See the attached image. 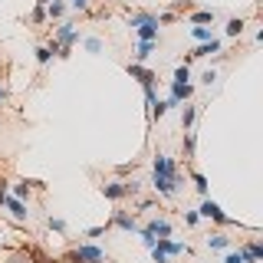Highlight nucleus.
Returning <instances> with one entry per match:
<instances>
[{
    "label": "nucleus",
    "mask_w": 263,
    "mask_h": 263,
    "mask_svg": "<svg viewBox=\"0 0 263 263\" xmlns=\"http://www.w3.org/2000/svg\"><path fill=\"white\" fill-rule=\"evenodd\" d=\"M178 184H181V178H178L175 161L168 158V155H158V158H155V191L171 198V194L178 191Z\"/></svg>",
    "instance_id": "nucleus-1"
},
{
    "label": "nucleus",
    "mask_w": 263,
    "mask_h": 263,
    "mask_svg": "<svg viewBox=\"0 0 263 263\" xmlns=\"http://www.w3.org/2000/svg\"><path fill=\"white\" fill-rule=\"evenodd\" d=\"M102 194L109 201L132 198V194H138V181H112V184H102Z\"/></svg>",
    "instance_id": "nucleus-2"
},
{
    "label": "nucleus",
    "mask_w": 263,
    "mask_h": 263,
    "mask_svg": "<svg viewBox=\"0 0 263 263\" xmlns=\"http://www.w3.org/2000/svg\"><path fill=\"white\" fill-rule=\"evenodd\" d=\"M66 260H69V263H102L105 254H102L99 247H92V244H79V247L72 250Z\"/></svg>",
    "instance_id": "nucleus-3"
},
{
    "label": "nucleus",
    "mask_w": 263,
    "mask_h": 263,
    "mask_svg": "<svg viewBox=\"0 0 263 263\" xmlns=\"http://www.w3.org/2000/svg\"><path fill=\"white\" fill-rule=\"evenodd\" d=\"M201 214L208 217V221H217V224H234V217H227V214H224V211L217 208V204H214L211 198L204 201V204H201Z\"/></svg>",
    "instance_id": "nucleus-4"
},
{
    "label": "nucleus",
    "mask_w": 263,
    "mask_h": 263,
    "mask_svg": "<svg viewBox=\"0 0 263 263\" xmlns=\"http://www.w3.org/2000/svg\"><path fill=\"white\" fill-rule=\"evenodd\" d=\"M128 76H132V79H138L142 86H152V82H155V72L145 69V66H138V63H128Z\"/></svg>",
    "instance_id": "nucleus-5"
},
{
    "label": "nucleus",
    "mask_w": 263,
    "mask_h": 263,
    "mask_svg": "<svg viewBox=\"0 0 263 263\" xmlns=\"http://www.w3.org/2000/svg\"><path fill=\"white\" fill-rule=\"evenodd\" d=\"M145 231L152 234V237H171V224L161 221V217H155V221H148V227Z\"/></svg>",
    "instance_id": "nucleus-6"
},
{
    "label": "nucleus",
    "mask_w": 263,
    "mask_h": 263,
    "mask_svg": "<svg viewBox=\"0 0 263 263\" xmlns=\"http://www.w3.org/2000/svg\"><path fill=\"white\" fill-rule=\"evenodd\" d=\"M112 224H115V227H122V231H128V234H135V231H138L135 217H128L125 211H115V217H112Z\"/></svg>",
    "instance_id": "nucleus-7"
},
{
    "label": "nucleus",
    "mask_w": 263,
    "mask_h": 263,
    "mask_svg": "<svg viewBox=\"0 0 263 263\" xmlns=\"http://www.w3.org/2000/svg\"><path fill=\"white\" fill-rule=\"evenodd\" d=\"M211 53H221V40H208V43H201L198 49H191V53H188V59H198V56H211Z\"/></svg>",
    "instance_id": "nucleus-8"
},
{
    "label": "nucleus",
    "mask_w": 263,
    "mask_h": 263,
    "mask_svg": "<svg viewBox=\"0 0 263 263\" xmlns=\"http://www.w3.org/2000/svg\"><path fill=\"white\" fill-rule=\"evenodd\" d=\"M3 204H7V208H10V214H13L16 221H26V217H30V211H26V204H23V201H20V198H7V201H3Z\"/></svg>",
    "instance_id": "nucleus-9"
},
{
    "label": "nucleus",
    "mask_w": 263,
    "mask_h": 263,
    "mask_svg": "<svg viewBox=\"0 0 263 263\" xmlns=\"http://www.w3.org/2000/svg\"><path fill=\"white\" fill-rule=\"evenodd\" d=\"M208 247L211 250H227V247H234V240L227 237V234H211V237H208Z\"/></svg>",
    "instance_id": "nucleus-10"
},
{
    "label": "nucleus",
    "mask_w": 263,
    "mask_h": 263,
    "mask_svg": "<svg viewBox=\"0 0 263 263\" xmlns=\"http://www.w3.org/2000/svg\"><path fill=\"white\" fill-rule=\"evenodd\" d=\"M155 43H158V40H142V43H138V49H135V59H138V63H142V59H148V56L155 53Z\"/></svg>",
    "instance_id": "nucleus-11"
},
{
    "label": "nucleus",
    "mask_w": 263,
    "mask_h": 263,
    "mask_svg": "<svg viewBox=\"0 0 263 263\" xmlns=\"http://www.w3.org/2000/svg\"><path fill=\"white\" fill-rule=\"evenodd\" d=\"M63 13H66V3H63V0H49V3H46V16H49V20H59Z\"/></svg>",
    "instance_id": "nucleus-12"
},
{
    "label": "nucleus",
    "mask_w": 263,
    "mask_h": 263,
    "mask_svg": "<svg viewBox=\"0 0 263 263\" xmlns=\"http://www.w3.org/2000/svg\"><path fill=\"white\" fill-rule=\"evenodd\" d=\"M194 119H198V109L194 105H188V109H181V128H191Z\"/></svg>",
    "instance_id": "nucleus-13"
},
{
    "label": "nucleus",
    "mask_w": 263,
    "mask_h": 263,
    "mask_svg": "<svg viewBox=\"0 0 263 263\" xmlns=\"http://www.w3.org/2000/svg\"><path fill=\"white\" fill-rule=\"evenodd\" d=\"M240 33H244V20H240V16H231V20H227V36H240Z\"/></svg>",
    "instance_id": "nucleus-14"
},
{
    "label": "nucleus",
    "mask_w": 263,
    "mask_h": 263,
    "mask_svg": "<svg viewBox=\"0 0 263 263\" xmlns=\"http://www.w3.org/2000/svg\"><path fill=\"white\" fill-rule=\"evenodd\" d=\"M191 23H214V10H198V13H191Z\"/></svg>",
    "instance_id": "nucleus-15"
},
{
    "label": "nucleus",
    "mask_w": 263,
    "mask_h": 263,
    "mask_svg": "<svg viewBox=\"0 0 263 263\" xmlns=\"http://www.w3.org/2000/svg\"><path fill=\"white\" fill-rule=\"evenodd\" d=\"M191 36H194V40H198V43H208V40H214V36H211V30H208V26H191Z\"/></svg>",
    "instance_id": "nucleus-16"
},
{
    "label": "nucleus",
    "mask_w": 263,
    "mask_h": 263,
    "mask_svg": "<svg viewBox=\"0 0 263 263\" xmlns=\"http://www.w3.org/2000/svg\"><path fill=\"white\" fill-rule=\"evenodd\" d=\"M49 59H53V49H49V46H36V63L46 66Z\"/></svg>",
    "instance_id": "nucleus-17"
},
{
    "label": "nucleus",
    "mask_w": 263,
    "mask_h": 263,
    "mask_svg": "<svg viewBox=\"0 0 263 263\" xmlns=\"http://www.w3.org/2000/svg\"><path fill=\"white\" fill-rule=\"evenodd\" d=\"M191 178H194V188H198V191H201V194H208V178L201 175V171H194V175H191Z\"/></svg>",
    "instance_id": "nucleus-18"
},
{
    "label": "nucleus",
    "mask_w": 263,
    "mask_h": 263,
    "mask_svg": "<svg viewBox=\"0 0 263 263\" xmlns=\"http://www.w3.org/2000/svg\"><path fill=\"white\" fill-rule=\"evenodd\" d=\"M188 79H191V69H188V63H184V66L175 69V82H188Z\"/></svg>",
    "instance_id": "nucleus-19"
},
{
    "label": "nucleus",
    "mask_w": 263,
    "mask_h": 263,
    "mask_svg": "<svg viewBox=\"0 0 263 263\" xmlns=\"http://www.w3.org/2000/svg\"><path fill=\"white\" fill-rule=\"evenodd\" d=\"M184 152L194 155V132H191V128H184Z\"/></svg>",
    "instance_id": "nucleus-20"
},
{
    "label": "nucleus",
    "mask_w": 263,
    "mask_h": 263,
    "mask_svg": "<svg viewBox=\"0 0 263 263\" xmlns=\"http://www.w3.org/2000/svg\"><path fill=\"white\" fill-rule=\"evenodd\" d=\"M46 224H49V231H56V234H63V231H66V221H63V217H49Z\"/></svg>",
    "instance_id": "nucleus-21"
},
{
    "label": "nucleus",
    "mask_w": 263,
    "mask_h": 263,
    "mask_svg": "<svg viewBox=\"0 0 263 263\" xmlns=\"http://www.w3.org/2000/svg\"><path fill=\"white\" fill-rule=\"evenodd\" d=\"M86 49H89V53H102V40H99V36H89Z\"/></svg>",
    "instance_id": "nucleus-22"
},
{
    "label": "nucleus",
    "mask_w": 263,
    "mask_h": 263,
    "mask_svg": "<svg viewBox=\"0 0 263 263\" xmlns=\"http://www.w3.org/2000/svg\"><path fill=\"white\" fill-rule=\"evenodd\" d=\"M13 198L26 201V198H30V188H26V184H16V188H13Z\"/></svg>",
    "instance_id": "nucleus-23"
},
{
    "label": "nucleus",
    "mask_w": 263,
    "mask_h": 263,
    "mask_svg": "<svg viewBox=\"0 0 263 263\" xmlns=\"http://www.w3.org/2000/svg\"><path fill=\"white\" fill-rule=\"evenodd\" d=\"M148 250H152V260L155 263H168V254H161L158 247H148Z\"/></svg>",
    "instance_id": "nucleus-24"
},
{
    "label": "nucleus",
    "mask_w": 263,
    "mask_h": 263,
    "mask_svg": "<svg viewBox=\"0 0 263 263\" xmlns=\"http://www.w3.org/2000/svg\"><path fill=\"white\" fill-rule=\"evenodd\" d=\"M30 20H33V23H40V20H46V10H43V7H36V10H33V16H30Z\"/></svg>",
    "instance_id": "nucleus-25"
},
{
    "label": "nucleus",
    "mask_w": 263,
    "mask_h": 263,
    "mask_svg": "<svg viewBox=\"0 0 263 263\" xmlns=\"http://www.w3.org/2000/svg\"><path fill=\"white\" fill-rule=\"evenodd\" d=\"M23 184H26V188H36V191H43V188H46L40 178H30V181H23Z\"/></svg>",
    "instance_id": "nucleus-26"
},
{
    "label": "nucleus",
    "mask_w": 263,
    "mask_h": 263,
    "mask_svg": "<svg viewBox=\"0 0 263 263\" xmlns=\"http://www.w3.org/2000/svg\"><path fill=\"white\" fill-rule=\"evenodd\" d=\"M105 227H109V224H105ZM105 227H89V231H86V237H102V234H105Z\"/></svg>",
    "instance_id": "nucleus-27"
},
{
    "label": "nucleus",
    "mask_w": 263,
    "mask_h": 263,
    "mask_svg": "<svg viewBox=\"0 0 263 263\" xmlns=\"http://www.w3.org/2000/svg\"><path fill=\"white\" fill-rule=\"evenodd\" d=\"M72 10H89V0H69Z\"/></svg>",
    "instance_id": "nucleus-28"
},
{
    "label": "nucleus",
    "mask_w": 263,
    "mask_h": 263,
    "mask_svg": "<svg viewBox=\"0 0 263 263\" xmlns=\"http://www.w3.org/2000/svg\"><path fill=\"white\" fill-rule=\"evenodd\" d=\"M155 240H158V237H152L148 231H142V244H145V247H155Z\"/></svg>",
    "instance_id": "nucleus-29"
},
{
    "label": "nucleus",
    "mask_w": 263,
    "mask_h": 263,
    "mask_svg": "<svg viewBox=\"0 0 263 263\" xmlns=\"http://www.w3.org/2000/svg\"><path fill=\"white\" fill-rule=\"evenodd\" d=\"M224 263H244V257H240V250H234V254H227V260Z\"/></svg>",
    "instance_id": "nucleus-30"
},
{
    "label": "nucleus",
    "mask_w": 263,
    "mask_h": 263,
    "mask_svg": "<svg viewBox=\"0 0 263 263\" xmlns=\"http://www.w3.org/2000/svg\"><path fill=\"white\" fill-rule=\"evenodd\" d=\"M175 20H178V16L171 13V10H168V13H161V16H158V23H175Z\"/></svg>",
    "instance_id": "nucleus-31"
},
{
    "label": "nucleus",
    "mask_w": 263,
    "mask_h": 263,
    "mask_svg": "<svg viewBox=\"0 0 263 263\" xmlns=\"http://www.w3.org/2000/svg\"><path fill=\"white\" fill-rule=\"evenodd\" d=\"M201 79H204V86H211V82L217 79V72H214V69H208V72H204V76H201Z\"/></svg>",
    "instance_id": "nucleus-32"
},
{
    "label": "nucleus",
    "mask_w": 263,
    "mask_h": 263,
    "mask_svg": "<svg viewBox=\"0 0 263 263\" xmlns=\"http://www.w3.org/2000/svg\"><path fill=\"white\" fill-rule=\"evenodd\" d=\"M184 221H188V224H191V227H194V224H198V221H201V217H198V214H194V211H188V214H184Z\"/></svg>",
    "instance_id": "nucleus-33"
},
{
    "label": "nucleus",
    "mask_w": 263,
    "mask_h": 263,
    "mask_svg": "<svg viewBox=\"0 0 263 263\" xmlns=\"http://www.w3.org/2000/svg\"><path fill=\"white\" fill-rule=\"evenodd\" d=\"M3 99H7V89H3V86H0V102H3Z\"/></svg>",
    "instance_id": "nucleus-34"
},
{
    "label": "nucleus",
    "mask_w": 263,
    "mask_h": 263,
    "mask_svg": "<svg viewBox=\"0 0 263 263\" xmlns=\"http://www.w3.org/2000/svg\"><path fill=\"white\" fill-rule=\"evenodd\" d=\"M36 3H40V7H46V3H49V0H36Z\"/></svg>",
    "instance_id": "nucleus-35"
}]
</instances>
